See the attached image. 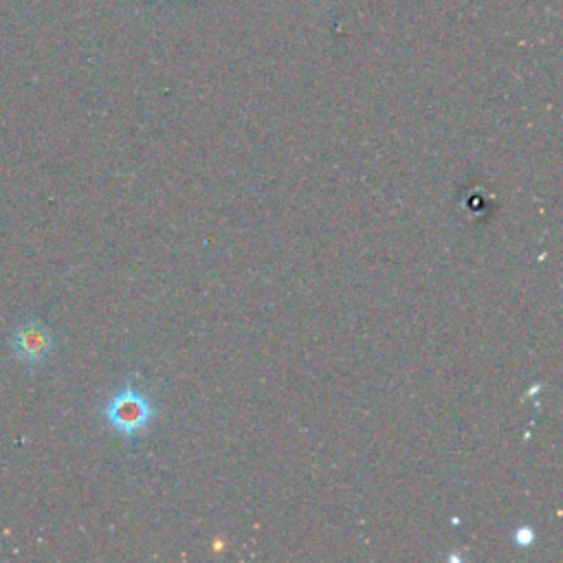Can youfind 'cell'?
I'll return each instance as SVG.
<instances>
[{
	"instance_id": "1",
	"label": "cell",
	"mask_w": 563,
	"mask_h": 563,
	"mask_svg": "<svg viewBox=\"0 0 563 563\" xmlns=\"http://www.w3.org/2000/svg\"><path fill=\"white\" fill-rule=\"evenodd\" d=\"M156 416L158 409L150 400V396L132 385L114 391L103 407L106 424L128 440H139L141 435H145Z\"/></svg>"
},
{
	"instance_id": "2",
	"label": "cell",
	"mask_w": 563,
	"mask_h": 563,
	"mask_svg": "<svg viewBox=\"0 0 563 563\" xmlns=\"http://www.w3.org/2000/svg\"><path fill=\"white\" fill-rule=\"evenodd\" d=\"M9 345L15 358H20L26 365H37L44 358H48L55 339L53 332L40 319H29L13 330Z\"/></svg>"
},
{
	"instance_id": "3",
	"label": "cell",
	"mask_w": 563,
	"mask_h": 563,
	"mask_svg": "<svg viewBox=\"0 0 563 563\" xmlns=\"http://www.w3.org/2000/svg\"><path fill=\"white\" fill-rule=\"evenodd\" d=\"M512 541L517 548H530L534 543V530L530 526H519L512 532Z\"/></svg>"
}]
</instances>
